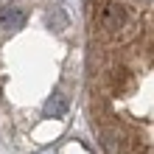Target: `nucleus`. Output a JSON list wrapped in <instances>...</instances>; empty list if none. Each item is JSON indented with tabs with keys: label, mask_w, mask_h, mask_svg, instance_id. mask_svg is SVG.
Instances as JSON below:
<instances>
[{
	"label": "nucleus",
	"mask_w": 154,
	"mask_h": 154,
	"mask_svg": "<svg viewBox=\"0 0 154 154\" xmlns=\"http://www.w3.org/2000/svg\"><path fill=\"white\" fill-rule=\"evenodd\" d=\"M93 73V123L106 154H154V3L134 6Z\"/></svg>",
	"instance_id": "nucleus-1"
},
{
	"label": "nucleus",
	"mask_w": 154,
	"mask_h": 154,
	"mask_svg": "<svg viewBox=\"0 0 154 154\" xmlns=\"http://www.w3.org/2000/svg\"><path fill=\"white\" fill-rule=\"evenodd\" d=\"M25 11L20 6H6L0 8V31H14V28H23L25 25Z\"/></svg>",
	"instance_id": "nucleus-2"
},
{
	"label": "nucleus",
	"mask_w": 154,
	"mask_h": 154,
	"mask_svg": "<svg viewBox=\"0 0 154 154\" xmlns=\"http://www.w3.org/2000/svg\"><path fill=\"white\" fill-rule=\"evenodd\" d=\"M67 106H70V101H67V95H62V93H56L51 98L48 104H45V118H65V112H67Z\"/></svg>",
	"instance_id": "nucleus-3"
}]
</instances>
